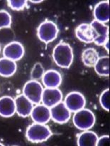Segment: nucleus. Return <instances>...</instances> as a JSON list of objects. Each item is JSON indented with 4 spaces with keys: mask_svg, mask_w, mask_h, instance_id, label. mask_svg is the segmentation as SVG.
<instances>
[{
    "mask_svg": "<svg viewBox=\"0 0 110 146\" xmlns=\"http://www.w3.org/2000/svg\"><path fill=\"white\" fill-rule=\"evenodd\" d=\"M24 47L18 41H12L7 44L3 49V56L14 61L21 60L24 55Z\"/></svg>",
    "mask_w": 110,
    "mask_h": 146,
    "instance_id": "6e6552de",
    "label": "nucleus"
},
{
    "mask_svg": "<svg viewBox=\"0 0 110 146\" xmlns=\"http://www.w3.org/2000/svg\"><path fill=\"white\" fill-rule=\"evenodd\" d=\"M16 104V113L20 117L26 118L31 115L34 108V104L24 94L18 96L14 99Z\"/></svg>",
    "mask_w": 110,
    "mask_h": 146,
    "instance_id": "f8f14e48",
    "label": "nucleus"
},
{
    "mask_svg": "<svg viewBox=\"0 0 110 146\" xmlns=\"http://www.w3.org/2000/svg\"><path fill=\"white\" fill-rule=\"evenodd\" d=\"M42 81L46 88H58L62 83V76L55 70H48L44 73Z\"/></svg>",
    "mask_w": 110,
    "mask_h": 146,
    "instance_id": "dca6fc26",
    "label": "nucleus"
},
{
    "mask_svg": "<svg viewBox=\"0 0 110 146\" xmlns=\"http://www.w3.org/2000/svg\"><path fill=\"white\" fill-rule=\"evenodd\" d=\"M64 104L70 112L75 113L85 108L86 100L81 93L72 91L66 96Z\"/></svg>",
    "mask_w": 110,
    "mask_h": 146,
    "instance_id": "423d86ee",
    "label": "nucleus"
},
{
    "mask_svg": "<svg viewBox=\"0 0 110 146\" xmlns=\"http://www.w3.org/2000/svg\"><path fill=\"white\" fill-rule=\"evenodd\" d=\"M95 71L98 75L102 76H108L109 75V56L99 57L95 65Z\"/></svg>",
    "mask_w": 110,
    "mask_h": 146,
    "instance_id": "aec40b11",
    "label": "nucleus"
},
{
    "mask_svg": "<svg viewBox=\"0 0 110 146\" xmlns=\"http://www.w3.org/2000/svg\"><path fill=\"white\" fill-rule=\"evenodd\" d=\"M0 53H1V46H0Z\"/></svg>",
    "mask_w": 110,
    "mask_h": 146,
    "instance_id": "c85d7f7f",
    "label": "nucleus"
},
{
    "mask_svg": "<svg viewBox=\"0 0 110 146\" xmlns=\"http://www.w3.org/2000/svg\"><path fill=\"white\" fill-rule=\"evenodd\" d=\"M95 20L105 24L109 21V1H100L96 4L93 11Z\"/></svg>",
    "mask_w": 110,
    "mask_h": 146,
    "instance_id": "2eb2a0df",
    "label": "nucleus"
},
{
    "mask_svg": "<svg viewBox=\"0 0 110 146\" xmlns=\"http://www.w3.org/2000/svg\"><path fill=\"white\" fill-rule=\"evenodd\" d=\"M51 116L54 122L58 124L66 123L71 117V112L64 102H60L51 108Z\"/></svg>",
    "mask_w": 110,
    "mask_h": 146,
    "instance_id": "0eeeda50",
    "label": "nucleus"
},
{
    "mask_svg": "<svg viewBox=\"0 0 110 146\" xmlns=\"http://www.w3.org/2000/svg\"><path fill=\"white\" fill-rule=\"evenodd\" d=\"M58 31L59 29L55 23L50 20H45L38 26L37 36L41 41L48 44L56 39Z\"/></svg>",
    "mask_w": 110,
    "mask_h": 146,
    "instance_id": "20e7f679",
    "label": "nucleus"
},
{
    "mask_svg": "<svg viewBox=\"0 0 110 146\" xmlns=\"http://www.w3.org/2000/svg\"><path fill=\"white\" fill-rule=\"evenodd\" d=\"M63 99V94L58 88H45L42 94L41 101L45 106L51 108L61 102Z\"/></svg>",
    "mask_w": 110,
    "mask_h": 146,
    "instance_id": "1a4fd4ad",
    "label": "nucleus"
},
{
    "mask_svg": "<svg viewBox=\"0 0 110 146\" xmlns=\"http://www.w3.org/2000/svg\"><path fill=\"white\" fill-rule=\"evenodd\" d=\"M27 1L25 0H21V1H14V0H9L7 1V4L9 7L13 10L15 11H21V10L24 9L26 7Z\"/></svg>",
    "mask_w": 110,
    "mask_h": 146,
    "instance_id": "b1692460",
    "label": "nucleus"
},
{
    "mask_svg": "<svg viewBox=\"0 0 110 146\" xmlns=\"http://www.w3.org/2000/svg\"><path fill=\"white\" fill-rule=\"evenodd\" d=\"M109 142V135H104L101 137L100 138H98L97 145L102 146V145H108Z\"/></svg>",
    "mask_w": 110,
    "mask_h": 146,
    "instance_id": "393cba45",
    "label": "nucleus"
},
{
    "mask_svg": "<svg viewBox=\"0 0 110 146\" xmlns=\"http://www.w3.org/2000/svg\"><path fill=\"white\" fill-rule=\"evenodd\" d=\"M33 4H40V3L42 2L43 1H30Z\"/></svg>",
    "mask_w": 110,
    "mask_h": 146,
    "instance_id": "bb28decb",
    "label": "nucleus"
},
{
    "mask_svg": "<svg viewBox=\"0 0 110 146\" xmlns=\"http://www.w3.org/2000/svg\"><path fill=\"white\" fill-rule=\"evenodd\" d=\"M16 113L15 101L9 96L0 98V115L3 118H10Z\"/></svg>",
    "mask_w": 110,
    "mask_h": 146,
    "instance_id": "4468645a",
    "label": "nucleus"
},
{
    "mask_svg": "<svg viewBox=\"0 0 110 146\" xmlns=\"http://www.w3.org/2000/svg\"><path fill=\"white\" fill-rule=\"evenodd\" d=\"M75 35L80 40L86 44H90L94 42L95 39V33L92 27L89 24H80L75 29Z\"/></svg>",
    "mask_w": 110,
    "mask_h": 146,
    "instance_id": "ddd939ff",
    "label": "nucleus"
},
{
    "mask_svg": "<svg viewBox=\"0 0 110 146\" xmlns=\"http://www.w3.org/2000/svg\"><path fill=\"white\" fill-rule=\"evenodd\" d=\"M17 65L16 61L3 57L0 58V76L11 77L16 72Z\"/></svg>",
    "mask_w": 110,
    "mask_h": 146,
    "instance_id": "f3484780",
    "label": "nucleus"
},
{
    "mask_svg": "<svg viewBox=\"0 0 110 146\" xmlns=\"http://www.w3.org/2000/svg\"><path fill=\"white\" fill-rule=\"evenodd\" d=\"M33 121L36 123L46 124L51 120V109L43 104H37L31 113Z\"/></svg>",
    "mask_w": 110,
    "mask_h": 146,
    "instance_id": "9d476101",
    "label": "nucleus"
},
{
    "mask_svg": "<svg viewBox=\"0 0 110 146\" xmlns=\"http://www.w3.org/2000/svg\"><path fill=\"white\" fill-rule=\"evenodd\" d=\"M43 91V88L41 83L35 80L28 81L23 88V94L34 104L41 102Z\"/></svg>",
    "mask_w": 110,
    "mask_h": 146,
    "instance_id": "39448f33",
    "label": "nucleus"
},
{
    "mask_svg": "<svg viewBox=\"0 0 110 146\" xmlns=\"http://www.w3.org/2000/svg\"><path fill=\"white\" fill-rule=\"evenodd\" d=\"M4 145V144H2L1 143H0V146H3Z\"/></svg>",
    "mask_w": 110,
    "mask_h": 146,
    "instance_id": "cd10ccee",
    "label": "nucleus"
},
{
    "mask_svg": "<svg viewBox=\"0 0 110 146\" xmlns=\"http://www.w3.org/2000/svg\"><path fill=\"white\" fill-rule=\"evenodd\" d=\"M45 73V70H44L43 66L41 63H36L34 64V67H33L32 70H31V80H35V81H38V80L41 79L43 78Z\"/></svg>",
    "mask_w": 110,
    "mask_h": 146,
    "instance_id": "412c9836",
    "label": "nucleus"
},
{
    "mask_svg": "<svg viewBox=\"0 0 110 146\" xmlns=\"http://www.w3.org/2000/svg\"><path fill=\"white\" fill-rule=\"evenodd\" d=\"M98 135L91 131H84L78 135V145L79 146H96Z\"/></svg>",
    "mask_w": 110,
    "mask_h": 146,
    "instance_id": "a211bd4d",
    "label": "nucleus"
},
{
    "mask_svg": "<svg viewBox=\"0 0 110 146\" xmlns=\"http://www.w3.org/2000/svg\"><path fill=\"white\" fill-rule=\"evenodd\" d=\"M52 135V132L45 124L34 123L27 128L26 137L27 140L33 143H43L49 139Z\"/></svg>",
    "mask_w": 110,
    "mask_h": 146,
    "instance_id": "f03ea898",
    "label": "nucleus"
},
{
    "mask_svg": "<svg viewBox=\"0 0 110 146\" xmlns=\"http://www.w3.org/2000/svg\"><path fill=\"white\" fill-rule=\"evenodd\" d=\"M11 25V17L8 11L0 10V29L9 28Z\"/></svg>",
    "mask_w": 110,
    "mask_h": 146,
    "instance_id": "4be33fe9",
    "label": "nucleus"
},
{
    "mask_svg": "<svg viewBox=\"0 0 110 146\" xmlns=\"http://www.w3.org/2000/svg\"><path fill=\"white\" fill-rule=\"evenodd\" d=\"M90 26L95 31L96 36L94 43L97 46H104L105 42L109 39V27L96 20H93Z\"/></svg>",
    "mask_w": 110,
    "mask_h": 146,
    "instance_id": "9b49d317",
    "label": "nucleus"
},
{
    "mask_svg": "<svg viewBox=\"0 0 110 146\" xmlns=\"http://www.w3.org/2000/svg\"><path fill=\"white\" fill-rule=\"evenodd\" d=\"M99 102L102 108L107 111H109L110 102H109V89L105 90L102 93L99 98Z\"/></svg>",
    "mask_w": 110,
    "mask_h": 146,
    "instance_id": "5701e85b",
    "label": "nucleus"
},
{
    "mask_svg": "<svg viewBox=\"0 0 110 146\" xmlns=\"http://www.w3.org/2000/svg\"><path fill=\"white\" fill-rule=\"evenodd\" d=\"M72 121L78 129L80 131H88L94 126L96 118L92 111L84 108L75 112Z\"/></svg>",
    "mask_w": 110,
    "mask_h": 146,
    "instance_id": "7ed1b4c3",
    "label": "nucleus"
},
{
    "mask_svg": "<svg viewBox=\"0 0 110 146\" xmlns=\"http://www.w3.org/2000/svg\"><path fill=\"white\" fill-rule=\"evenodd\" d=\"M52 56L56 65L61 68H69L73 62V51L70 45L67 43L61 42L55 46Z\"/></svg>",
    "mask_w": 110,
    "mask_h": 146,
    "instance_id": "f257e3e1",
    "label": "nucleus"
},
{
    "mask_svg": "<svg viewBox=\"0 0 110 146\" xmlns=\"http://www.w3.org/2000/svg\"><path fill=\"white\" fill-rule=\"evenodd\" d=\"M99 58V54L94 48H86L82 54V62L88 67H94Z\"/></svg>",
    "mask_w": 110,
    "mask_h": 146,
    "instance_id": "6ab92c4d",
    "label": "nucleus"
},
{
    "mask_svg": "<svg viewBox=\"0 0 110 146\" xmlns=\"http://www.w3.org/2000/svg\"><path fill=\"white\" fill-rule=\"evenodd\" d=\"M104 46L105 47V48H106L107 51L109 52V39L107 40V41L105 42V44H104Z\"/></svg>",
    "mask_w": 110,
    "mask_h": 146,
    "instance_id": "a878e982",
    "label": "nucleus"
}]
</instances>
